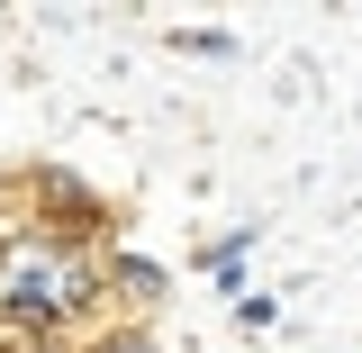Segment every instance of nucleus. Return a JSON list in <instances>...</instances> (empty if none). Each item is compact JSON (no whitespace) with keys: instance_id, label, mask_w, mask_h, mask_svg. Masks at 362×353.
I'll use <instances>...</instances> for the list:
<instances>
[{"instance_id":"obj_1","label":"nucleus","mask_w":362,"mask_h":353,"mask_svg":"<svg viewBox=\"0 0 362 353\" xmlns=\"http://www.w3.org/2000/svg\"><path fill=\"white\" fill-rule=\"evenodd\" d=\"M100 290H109V299H127V308L145 317V308H163V290H173V281H163V263H145V254H100Z\"/></svg>"},{"instance_id":"obj_2","label":"nucleus","mask_w":362,"mask_h":353,"mask_svg":"<svg viewBox=\"0 0 362 353\" xmlns=\"http://www.w3.org/2000/svg\"><path fill=\"white\" fill-rule=\"evenodd\" d=\"M90 353H154L145 326H109V335H90Z\"/></svg>"},{"instance_id":"obj_3","label":"nucleus","mask_w":362,"mask_h":353,"mask_svg":"<svg viewBox=\"0 0 362 353\" xmlns=\"http://www.w3.org/2000/svg\"><path fill=\"white\" fill-rule=\"evenodd\" d=\"M235 326H245V335H254V326H272V299H263V290H235Z\"/></svg>"},{"instance_id":"obj_4","label":"nucleus","mask_w":362,"mask_h":353,"mask_svg":"<svg viewBox=\"0 0 362 353\" xmlns=\"http://www.w3.org/2000/svg\"><path fill=\"white\" fill-rule=\"evenodd\" d=\"M181 45H190V54H235V37H226V28H181Z\"/></svg>"}]
</instances>
